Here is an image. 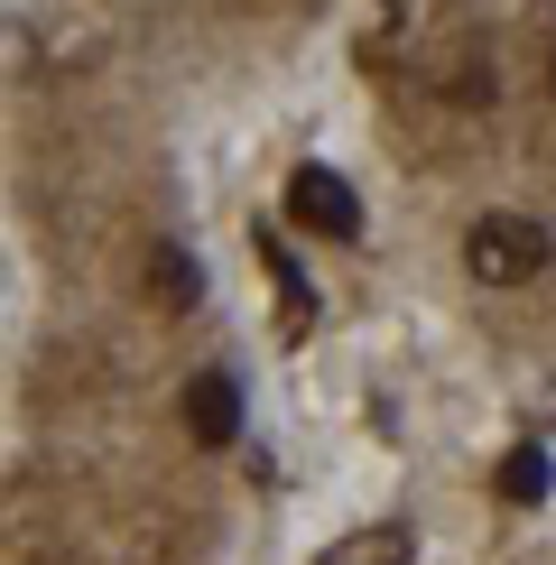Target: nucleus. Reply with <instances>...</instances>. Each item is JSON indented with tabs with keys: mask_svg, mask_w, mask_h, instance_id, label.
Returning <instances> with one entry per match:
<instances>
[{
	"mask_svg": "<svg viewBox=\"0 0 556 565\" xmlns=\"http://www.w3.org/2000/svg\"><path fill=\"white\" fill-rule=\"evenodd\" d=\"M149 297H158V306H195V297H204V269L185 260L177 242H158V250H149Z\"/></svg>",
	"mask_w": 556,
	"mask_h": 565,
	"instance_id": "nucleus-4",
	"label": "nucleus"
},
{
	"mask_svg": "<svg viewBox=\"0 0 556 565\" xmlns=\"http://www.w3.org/2000/svg\"><path fill=\"white\" fill-rule=\"evenodd\" d=\"M288 214L307 232H324V242H362V195L334 168H297L288 177Z\"/></svg>",
	"mask_w": 556,
	"mask_h": 565,
	"instance_id": "nucleus-2",
	"label": "nucleus"
},
{
	"mask_svg": "<svg viewBox=\"0 0 556 565\" xmlns=\"http://www.w3.org/2000/svg\"><path fill=\"white\" fill-rule=\"evenodd\" d=\"M324 565H408V529H362V537H343Z\"/></svg>",
	"mask_w": 556,
	"mask_h": 565,
	"instance_id": "nucleus-6",
	"label": "nucleus"
},
{
	"mask_svg": "<svg viewBox=\"0 0 556 565\" xmlns=\"http://www.w3.org/2000/svg\"><path fill=\"white\" fill-rule=\"evenodd\" d=\"M547 93H556V65H547Z\"/></svg>",
	"mask_w": 556,
	"mask_h": 565,
	"instance_id": "nucleus-7",
	"label": "nucleus"
},
{
	"mask_svg": "<svg viewBox=\"0 0 556 565\" xmlns=\"http://www.w3.org/2000/svg\"><path fill=\"white\" fill-rule=\"evenodd\" d=\"M463 269L482 278V288H520V278L547 269V223L528 214H482L473 232H463Z\"/></svg>",
	"mask_w": 556,
	"mask_h": 565,
	"instance_id": "nucleus-1",
	"label": "nucleus"
},
{
	"mask_svg": "<svg viewBox=\"0 0 556 565\" xmlns=\"http://www.w3.org/2000/svg\"><path fill=\"white\" fill-rule=\"evenodd\" d=\"M547 482H556V473H547L538 445H520V455L501 463V501H520V510H538V501H547Z\"/></svg>",
	"mask_w": 556,
	"mask_h": 565,
	"instance_id": "nucleus-5",
	"label": "nucleus"
},
{
	"mask_svg": "<svg viewBox=\"0 0 556 565\" xmlns=\"http://www.w3.org/2000/svg\"><path fill=\"white\" fill-rule=\"evenodd\" d=\"M185 436L195 445H242V390H232V371H195L185 381Z\"/></svg>",
	"mask_w": 556,
	"mask_h": 565,
	"instance_id": "nucleus-3",
	"label": "nucleus"
}]
</instances>
